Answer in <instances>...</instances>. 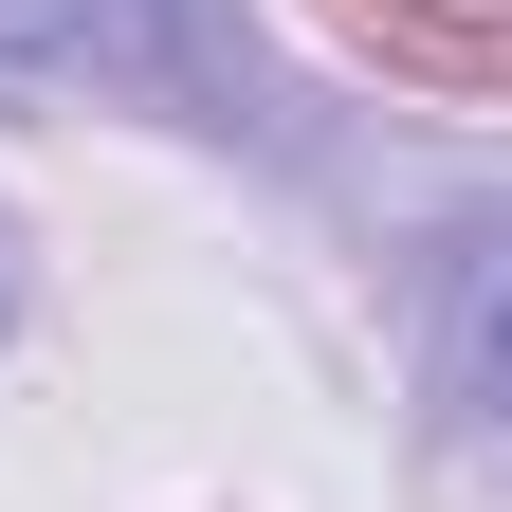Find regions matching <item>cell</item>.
<instances>
[{
    "label": "cell",
    "instance_id": "obj_1",
    "mask_svg": "<svg viewBox=\"0 0 512 512\" xmlns=\"http://www.w3.org/2000/svg\"><path fill=\"white\" fill-rule=\"evenodd\" d=\"M165 0H0V74H147Z\"/></svg>",
    "mask_w": 512,
    "mask_h": 512
},
{
    "label": "cell",
    "instance_id": "obj_2",
    "mask_svg": "<svg viewBox=\"0 0 512 512\" xmlns=\"http://www.w3.org/2000/svg\"><path fill=\"white\" fill-rule=\"evenodd\" d=\"M439 330H458V384L512 421V220H476V238H458V293H439Z\"/></svg>",
    "mask_w": 512,
    "mask_h": 512
}]
</instances>
